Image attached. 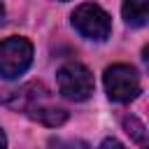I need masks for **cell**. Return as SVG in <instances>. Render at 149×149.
Here are the masks:
<instances>
[{
  "instance_id": "1",
  "label": "cell",
  "mask_w": 149,
  "mask_h": 149,
  "mask_svg": "<svg viewBox=\"0 0 149 149\" xmlns=\"http://www.w3.org/2000/svg\"><path fill=\"white\" fill-rule=\"evenodd\" d=\"M56 79H58L61 95L68 98V100L84 102L93 95V74L86 65H81L77 61H70V63L61 65Z\"/></svg>"
},
{
  "instance_id": "2",
  "label": "cell",
  "mask_w": 149,
  "mask_h": 149,
  "mask_svg": "<svg viewBox=\"0 0 149 149\" xmlns=\"http://www.w3.org/2000/svg\"><path fill=\"white\" fill-rule=\"evenodd\" d=\"M72 26L81 37L93 40V42H102L112 33L109 14L100 5H93V2H84L72 12Z\"/></svg>"
},
{
  "instance_id": "3",
  "label": "cell",
  "mask_w": 149,
  "mask_h": 149,
  "mask_svg": "<svg viewBox=\"0 0 149 149\" xmlns=\"http://www.w3.org/2000/svg\"><path fill=\"white\" fill-rule=\"evenodd\" d=\"M105 91L109 95V100L114 102H130L140 95L142 86H140V74L135 72V68L126 65V63H114L105 70Z\"/></svg>"
},
{
  "instance_id": "4",
  "label": "cell",
  "mask_w": 149,
  "mask_h": 149,
  "mask_svg": "<svg viewBox=\"0 0 149 149\" xmlns=\"http://www.w3.org/2000/svg\"><path fill=\"white\" fill-rule=\"evenodd\" d=\"M33 63V44L26 37H5L0 40V77L16 79Z\"/></svg>"
},
{
  "instance_id": "5",
  "label": "cell",
  "mask_w": 149,
  "mask_h": 149,
  "mask_svg": "<svg viewBox=\"0 0 149 149\" xmlns=\"http://www.w3.org/2000/svg\"><path fill=\"white\" fill-rule=\"evenodd\" d=\"M49 91L44 84L40 81H30V84H23L21 88H14V91H2L0 93V105L9 107V109H21L26 112L30 105L40 102V100H47Z\"/></svg>"
},
{
  "instance_id": "6",
  "label": "cell",
  "mask_w": 149,
  "mask_h": 149,
  "mask_svg": "<svg viewBox=\"0 0 149 149\" xmlns=\"http://www.w3.org/2000/svg\"><path fill=\"white\" fill-rule=\"evenodd\" d=\"M26 114H28L33 121H37V123H42V126H49V128H58V126H63V123L68 121V112H65L63 107L47 105L44 100L30 105V107L26 109Z\"/></svg>"
},
{
  "instance_id": "7",
  "label": "cell",
  "mask_w": 149,
  "mask_h": 149,
  "mask_svg": "<svg viewBox=\"0 0 149 149\" xmlns=\"http://www.w3.org/2000/svg\"><path fill=\"white\" fill-rule=\"evenodd\" d=\"M121 12H123V19L128 26L140 28L149 19V0H126Z\"/></svg>"
},
{
  "instance_id": "8",
  "label": "cell",
  "mask_w": 149,
  "mask_h": 149,
  "mask_svg": "<svg viewBox=\"0 0 149 149\" xmlns=\"http://www.w3.org/2000/svg\"><path fill=\"white\" fill-rule=\"evenodd\" d=\"M123 130L130 135L133 142H137V144H144L147 142V128H144V123L137 116H126L123 119Z\"/></svg>"
},
{
  "instance_id": "9",
  "label": "cell",
  "mask_w": 149,
  "mask_h": 149,
  "mask_svg": "<svg viewBox=\"0 0 149 149\" xmlns=\"http://www.w3.org/2000/svg\"><path fill=\"white\" fill-rule=\"evenodd\" d=\"M102 149H107V147H116V149H121L123 144L119 142V140H114V137H107V140H102V144H100Z\"/></svg>"
},
{
  "instance_id": "10",
  "label": "cell",
  "mask_w": 149,
  "mask_h": 149,
  "mask_svg": "<svg viewBox=\"0 0 149 149\" xmlns=\"http://www.w3.org/2000/svg\"><path fill=\"white\" fill-rule=\"evenodd\" d=\"M0 147H7V137H5V133H2V128H0Z\"/></svg>"
},
{
  "instance_id": "11",
  "label": "cell",
  "mask_w": 149,
  "mask_h": 149,
  "mask_svg": "<svg viewBox=\"0 0 149 149\" xmlns=\"http://www.w3.org/2000/svg\"><path fill=\"white\" fill-rule=\"evenodd\" d=\"M2 23H5V5L0 2V26H2Z\"/></svg>"
}]
</instances>
